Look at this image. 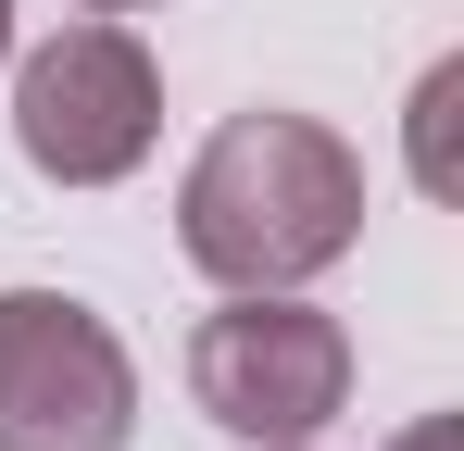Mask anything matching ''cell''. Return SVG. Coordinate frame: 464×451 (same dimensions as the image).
I'll return each mask as SVG.
<instances>
[{
    "label": "cell",
    "mask_w": 464,
    "mask_h": 451,
    "mask_svg": "<svg viewBox=\"0 0 464 451\" xmlns=\"http://www.w3.org/2000/svg\"><path fill=\"white\" fill-rule=\"evenodd\" d=\"M364 238V150L314 113L251 101L176 176V251L214 289H314Z\"/></svg>",
    "instance_id": "obj_1"
},
{
    "label": "cell",
    "mask_w": 464,
    "mask_h": 451,
    "mask_svg": "<svg viewBox=\"0 0 464 451\" xmlns=\"http://www.w3.org/2000/svg\"><path fill=\"white\" fill-rule=\"evenodd\" d=\"M151 139H163V63L139 51V25L88 13L13 63V150L51 188H126L151 163Z\"/></svg>",
    "instance_id": "obj_2"
},
{
    "label": "cell",
    "mask_w": 464,
    "mask_h": 451,
    "mask_svg": "<svg viewBox=\"0 0 464 451\" xmlns=\"http://www.w3.org/2000/svg\"><path fill=\"white\" fill-rule=\"evenodd\" d=\"M188 401L227 439L289 451L352 401V326L314 313L302 289H227V313L188 326Z\"/></svg>",
    "instance_id": "obj_3"
},
{
    "label": "cell",
    "mask_w": 464,
    "mask_h": 451,
    "mask_svg": "<svg viewBox=\"0 0 464 451\" xmlns=\"http://www.w3.org/2000/svg\"><path fill=\"white\" fill-rule=\"evenodd\" d=\"M139 364L76 289H0V451H126Z\"/></svg>",
    "instance_id": "obj_4"
},
{
    "label": "cell",
    "mask_w": 464,
    "mask_h": 451,
    "mask_svg": "<svg viewBox=\"0 0 464 451\" xmlns=\"http://www.w3.org/2000/svg\"><path fill=\"white\" fill-rule=\"evenodd\" d=\"M452 101H464V63H427V88H414V188L427 201H452Z\"/></svg>",
    "instance_id": "obj_5"
},
{
    "label": "cell",
    "mask_w": 464,
    "mask_h": 451,
    "mask_svg": "<svg viewBox=\"0 0 464 451\" xmlns=\"http://www.w3.org/2000/svg\"><path fill=\"white\" fill-rule=\"evenodd\" d=\"M389 451H464V427H452V414H414V427H401Z\"/></svg>",
    "instance_id": "obj_6"
},
{
    "label": "cell",
    "mask_w": 464,
    "mask_h": 451,
    "mask_svg": "<svg viewBox=\"0 0 464 451\" xmlns=\"http://www.w3.org/2000/svg\"><path fill=\"white\" fill-rule=\"evenodd\" d=\"M76 13H151V0H76Z\"/></svg>",
    "instance_id": "obj_7"
},
{
    "label": "cell",
    "mask_w": 464,
    "mask_h": 451,
    "mask_svg": "<svg viewBox=\"0 0 464 451\" xmlns=\"http://www.w3.org/2000/svg\"><path fill=\"white\" fill-rule=\"evenodd\" d=\"M0 63H13V0H0Z\"/></svg>",
    "instance_id": "obj_8"
},
{
    "label": "cell",
    "mask_w": 464,
    "mask_h": 451,
    "mask_svg": "<svg viewBox=\"0 0 464 451\" xmlns=\"http://www.w3.org/2000/svg\"><path fill=\"white\" fill-rule=\"evenodd\" d=\"M289 451H314V439H289Z\"/></svg>",
    "instance_id": "obj_9"
}]
</instances>
